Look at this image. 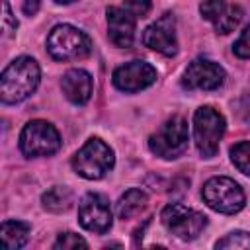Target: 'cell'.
I'll return each mask as SVG.
<instances>
[{"label": "cell", "mask_w": 250, "mask_h": 250, "mask_svg": "<svg viewBox=\"0 0 250 250\" xmlns=\"http://www.w3.org/2000/svg\"><path fill=\"white\" fill-rule=\"evenodd\" d=\"M227 6H229V4H227L225 0H203V2L199 4V12H201V18H203V20L215 23V21L221 18V14L227 10Z\"/></svg>", "instance_id": "21"}, {"label": "cell", "mask_w": 250, "mask_h": 250, "mask_svg": "<svg viewBox=\"0 0 250 250\" xmlns=\"http://www.w3.org/2000/svg\"><path fill=\"white\" fill-rule=\"evenodd\" d=\"M61 88H62V94L66 96L68 102H72L74 105H84L92 96L94 82L86 70L70 68L64 72L62 80H61Z\"/></svg>", "instance_id": "14"}, {"label": "cell", "mask_w": 250, "mask_h": 250, "mask_svg": "<svg viewBox=\"0 0 250 250\" xmlns=\"http://www.w3.org/2000/svg\"><path fill=\"white\" fill-rule=\"evenodd\" d=\"M31 227L23 221H4L0 227V246L6 250H18L27 244Z\"/></svg>", "instance_id": "15"}, {"label": "cell", "mask_w": 250, "mask_h": 250, "mask_svg": "<svg viewBox=\"0 0 250 250\" xmlns=\"http://www.w3.org/2000/svg\"><path fill=\"white\" fill-rule=\"evenodd\" d=\"M61 148V135L49 121L33 119L20 133V150L29 156H51Z\"/></svg>", "instance_id": "7"}, {"label": "cell", "mask_w": 250, "mask_h": 250, "mask_svg": "<svg viewBox=\"0 0 250 250\" xmlns=\"http://www.w3.org/2000/svg\"><path fill=\"white\" fill-rule=\"evenodd\" d=\"M57 4H70V2H74V0H55Z\"/></svg>", "instance_id": "27"}, {"label": "cell", "mask_w": 250, "mask_h": 250, "mask_svg": "<svg viewBox=\"0 0 250 250\" xmlns=\"http://www.w3.org/2000/svg\"><path fill=\"white\" fill-rule=\"evenodd\" d=\"M227 78L225 68L209 59H195L189 62L182 76V86L186 90H217Z\"/></svg>", "instance_id": "11"}, {"label": "cell", "mask_w": 250, "mask_h": 250, "mask_svg": "<svg viewBox=\"0 0 250 250\" xmlns=\"http://www.w3.org/2000/svg\"><path fill=\"white\" fill-rule=\"evenodd\" d=\"M230 160L244 176H250V141L234 145L230 148Z\"/></svg>", "instance_id": "19"}, {"label": "cell", "mask_w": 250, "mask_h": 250, "mask_svg": "<svg viewBox=\"0 0 250 250\" xmlns=\"http://www.w3.org/2000/svg\"><path fill=\"white\" fill-rule=\"evenodd\" d=\"M227 121L221 111L211 105H201L193 113V141L203 158H213L219 152Z\"/></svg>", "instance_id": "2"}, {"label": "cell", "mask_w": 250, "mask_h": 250, "mask_svg": "<svg viewBox=\"0 0 250 250\" xmlns=\"http://www.w3.org/2000/svg\"><path fill=\"white\" fill-rule=\"evenodd\" d=\"M21 10L27 16H33L39 10V0H21Z\"/></svg>", "instance_id": "26"}, {"label": "cell", "mask_w": 250, "mask_h": 250, "mask_svg": "<svg viewBox=\"0 0 250 250\" xmlns=\"http://www.w3.org/2000/svg\"><path fill=\"white\" fill-rule=\"evenodd\" d=\"M201 195H203V201L213 211L225 213V215L238 213L244 207V203H246V197H244L242 188L232 178H227V176L209 178L203 184Z\"/></svg>", "instance_id": "6"}, {"label": "cell", "mask_w": 250, "mask_h": 250, "mask_svg": "<svg viewBox=\"0 0 250 250\" xmlns=\"http://www.w3.org/2000/svg\"><path fill=\"white\" fill-rule=\"evenodd\" d=\"M41 70L35 59H14L0 76V100L4 104H20L27 100L39 86Z\"/></svg>", "instance_id": "1"}, {"label": "cell", "mask_w": 250, "mask_h": 250, "mask_svg": "<svg viewBox=\"0 0 250 250\" xmlns=\"http://www.w3.org/2000/svg\"><path fill=\"white\" fill-rule=\"evenodd\" d=\"M232 51L238 59H250V23L244 27V31L240 33V37L234 41Z\"/></svg>", "instance_id": "23"}, {"label": "cell", "mask_w": 250, "mask_h": 250, "mask_svg": "<svg viewBox=\"0 0 250 250\" xmlns=\"http://www.w3.org/2000/svg\"><path fill=\"white\" fill-rule=\"evenodd\" d=\"M78 221L86 230L105 234L113 223L109 201L100 193H86L78 203Z\"/></svg>", "instance_id": "9"}, {"label": "cell", "mask_w": 250, "mask_h": 250, "mask_svg": "<svg viewBox=\"0 0 250 250\" xmlns=\"http://www.w3.org/2000/svg\"><path fill=\"white\" fill-rule=\"evenodd\" d=\"M53 248H57V250H70V248H88V242L82 238V236H78V234H74V232H62V234H59V238L53 242Z\"/></svg>", "instance_id": "22"}, {"label": "cell", "mask_w": 250, "mask_h": 250, "mask_svg": "<svg viewBox=\"0 0 250 250\" xmlns=\"http://www.w3.org/2000/svg\"><path fill=\"white\" fill-rule=\"evenodd\" d=\"M145 47L164 55L174 57L178 53V37H176V18L174 14H162L154 23H150L143 33Z\"/></svg>", "instance_id": "12"}, {"label": "cell", "mask_w": 250, "mask_h": 250, "mask_svg": "<svg viewBox=\"0 0 250 250\" xmlns=\"http://www.w3.org/2000/svg\"><path fill=\"white\" fill-rule=\"evenodd\" d=\"M115 164V154L107 143L98 137L88 139L72 156V168L86 180H102Z\"/></svg>", "instance_id": "3"}, {"label": "cell", "mask_w": 250, "mask_h": 250, "mask_svg": "<svg viewBox=\"0 0 250 250\" xmlns=\"http://www.w3.org/2000/svg\"><path fill=\"white\" fill-rule=\"evenodd\" d=\"M41 203L51 213H62L72 205V191L66 186H53L41 195Z\"/></svg>", "instance_id": "17"}, {"label": "cell", "mask_w": 250, "mask_h": 250, "mask_svg": "<svg viewBox=\"0 0 250 250\" xmlns=\"http://www.w3.org/2000/svg\"><path fill=\"white\" fill-rule=\"evenodd\" d=\"M47 51L55 61H76L90 55L92 43L82 29L70 23H59L47 37Z\"/></svg>", "instance_id": "4"}, {"label": "cell", "mask_w": 250, "mask_h": 250, "mask_svg": "<svg viewBox=\"0 0 250 250\" xmlns=\"http://www.w3.org/2000/svg\"><path fill=\"white\" fill-rule=\"evenodd\" d=\"M240 20H242V10L238 8V6H232V4H229L227 6V10L221 14V18L213 23V27H215V31L217 33H230L238 23H240Z\"/></svg>", "instance_id": "18"}, {"label": "cell", "mask_w": 250, "mask_h": 250, "mask_svg": "<svg viewBox=\"0 0 250 250\" xmlns=\"http://www.w3.org/2000/svg\"><path fill=\"white\" fill-rule=\"evenodd\" d=\"M107 14V37L119 49H129L135 41V16L123 8L111 6Z\"/></svg>", "instance_id": "13"}, {"label": "cell", "mask_w": 250, "mask_h": 250, "mask_svg": "<svg viewBox=\"0 0 250 250\" xmlns=\"http://www.w3.org/2000/svg\"><path fill=\"white\" fill-rule=\"evenodd\" d=\"M146 203H148L146 193L143 189H139V188H131L115 203V213H117L119 219L127 221V219H133L135 215H139L146 207Z\"/></svg>", "instance_id": "16"}, {"label": "cell", "mask_w": 250, "mask_h": 250, "mask_svg": "<svg viewBox=\"0 0 250 250\" xmlns=\"http://www.w3.org/2000/svg\"><path fill=\"white\" fill-rule=\"evenodd\" d=\"M188 139H189L188 121L182 115H172L160 125L156 133L148 137V148L152 154L164 160H174L186 152Z\"/></svg>", "instance_id": "5"}, {"label": "cell", "mask_w": 250, "mask_h": 250, "mask_svg": "<svg viewBox=\"0 0 250 250\" xmlns=\"http://www.w3.org/2000/svg\"><path fill=\"white\" fill-rule=\"evenodd\" d=\"M123 4H125V10L129 14H133L135 18H145L148 14L152 2L150 0H123Z\"/></svg>", "instance_id": "24"}, {"label": "cell", "mask_w": 250, "mask_h": 250, "mask_svg": "<svg viewBox=\"0 0 250 250\" xmlns=\"http://www.w3.org/2000/svg\"><path fill=\"white\" fill-rule=\"evenodd\" d=\"M2 6H4V33H6V35H10V33H14V31L18 29V20L12 16L10 2H8V0H4V2H2Z\"/></svg>", "instance_id": "25"}, {"label": "cell", "mask_w": 250, "mask_h": 250, "mask_svg": "<svg viewBox=\"0 0 250 250\" xmlns=\"http://www.w3.org/2000/svg\"><path fill=\"white\" fill-rule=\"evenodd\" d=\"M156 78V68L146 61H131L113 70V86L127 94H135L152 86Z\"/></svg>", "instance_id": "10"}, {"label": "cell", "mask_w": 250, "mask_h": 250, "mask_svg": "<svg viewBox=\"0 0 250 250\" xmlns=\"http://www.w3.org/2000/svg\"><path fill=\"white\" fill-rule=\"evenodd\" d=\"M160 221L168 232L180 240H193L207 227V217L195 209H189L182 203H170L162 209Z\"/></svg>", "instance_id": "8"}, {"label": "cell", "mask_w": 250, "mask_h": 250, "mask_svg": "<svg viewBox=\"0 0 250 250\" xmlns=\"http://www.w3.org/2000/svg\"><path fill=\"white\" fill-rule=\"evenodd\" d=\"M215 248H236V250H250V232L246 230H232L225 238L215 242Z\"/></svg>", "instance_id": "20"}]
</instances>
